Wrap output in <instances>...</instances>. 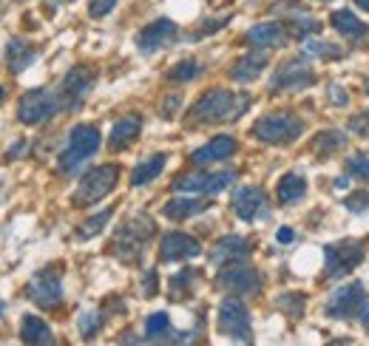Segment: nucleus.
<instances>
[{"label": "nucleus", "mask_w": 369, "mask_h": 346, "mask_svg": "<svg viewBox=\"0 0 369 346\" xmlns=\"http://www.w3.org/2000/svg\"><path fill=\"white\" fill-rule=\"evenodd\" d=\"M250 105L247 94H233L225 88H213L197 100L191 108L188 122H205V125H219V122H233L239 119Z\"/></svg>", "instance_id": "1"}, {"label": "nucleus", "mask_w": 369, "mask_h": 346, "mask_svg": "<svg viewBox=\"0 0 369 346\" xmlns=\"http://www.w3.org/2000/svg\"><path fill=\"white\" fill-rule=\"evenodd\" d=\"M153 222L148 219V216H134V219H128L119 230H117V236H114V241H111V253L117 256V258H122V261H136L139 256H142V250H145V241L153 236Z\"/></svg>", "instance_id": "2"}, {"label": "nucleus", "mask_w": 369, "mask_h": 346, "mask_svg": "<svg viewBox=\"0 0 369 346\" xmlns=\"http://www.w3.org/2000/svg\"><path fill=\"white\" fill-rule=\"evenodd\" d=\"M117 182H119V165H100V167L88 170L86 177H83V182H80V188L74 191L71 202H74L77 208L97 205L100 199H105V196L117 188Z\"/></svg>", "instance_id": "3"}, {"label": "nucleus", "mask_w": 369, "mask_h": 346, "mask_svg": "<svg viewBox=\"0 0 369 346\" xmlns=\"http://www.w3.org/2000/svg\"><path fill=\"white\" fill-rule=\"evenodd\" d=\"M301 131H304V119L290 114V111L267 114L253 125V136L259 142H267V145H287V142L298 139Z\"/></svg>", "instance_id": "4"}, {"label": "nucleus", "mask_w": 369, "mask_h": 346, "mask_svg": "<svg viewBox=\"0 0 369 346\" xmlns=\"http://www.w3.org/2000/svg\"><path fill=\"white\" fill-rule=\"evenodd\" d=\"M100 142L102 139H100V131L94 125H77V128H71L69 142H66V148L60 153V167L66 173H74L86 159H91L97 153Z\"/></svg>", "instance_id": "5"}, {"label": "nucleus", "mask_w": 369, "mask_h": 346, "mask_svg": "<svg viewBox=\"0 0 369 346\" xmlns=\"http://www.w3.org/2000/svg\"><path fill=\"white\" fill-rule=\"evenodd\" d=\"M219 332L228 335L230 340H242V343H250L253 340V329H250V312L247 306L230 295L219 304Z\"/></svg>", "instance_id": "6"}, {"label": "nucleus", "mask_w": 369, "mask_h": 346, "mask_svg": "<svg viewBox=\"0 0 369 346\" xmlns=\"http://www.w3.org/2000/svg\"><path fill=\"white\" fill-rule=\"evenodd\" d=\"M60 111V100L52 88H35V91H26L18 102V117L20 122L26 125H40L46 122L49 117H54Z\"/></svg>", "instance_id": "7"}, {"label": "nucleus", "mask_w": 369, "mask_h": 346, "mask_svg": "<svg viewBox=\"0 0 369 346\" xmlns=\"http://www.w3.org/2000/svg\"><path fill=\"white\" fill-rule=\"evenodd\" d=\"M363 261V244L361 241H338L324 247V275L327 278H344Z\"/></svg>", "instance_id": "8"}, {"label": "nucleus", "mask_w": 369, "mask_h": 346, "mask_svg": "<svg viewBox=\"0 0 369 346\" xmlns=\"http://www.w3.org/2000/svg\"><path fill=\"white\" fill-rule=\"evenodd\" d=\"M216 284L222 290H228V292H236V295H242V292H259L262 275L250 264H245L242 258H233V261H225V267L216 275Z\"/></svg>", "instance_id": "9"}, {"label": "nucleus", "mask_w": 369, "mask_h": 346, "mask_svg": "<svg viewBox=\"0 0 369 346\" xmlns=\"http://www.w3.org/2000/svg\"><path fill=\"white\" fill-rule=\"evenodd\" d=\"M94 68H88V66H77V68H71L66 77H63V83H60V91H57V100H60V108L63 111H74L86 97H88V91H91V85H94Z\"/></svg>", "instance_id": "10"}, {"label": "nucleus", "mask_w": 369, "mask_h": 346, "mask_svg": "<svg viewBox=\"0 0 369 346\" xmlns=\"http://www.w3.org/2000/svg\"><path fill=\"white\" fill-rule=\"evenodd\" d=\"M29 298L37 304V306H57L63 301V278H60V270L54 267H46L40 270L32 281H29Z\"/></svg>", "instance_id": "11"}, {"label": "nucleus", "mask_w": 369, "mask_h": 346, "mask_svg": "<svg viewBox=\"0 0 369 346\" xmlns=\"http://www.w3.org/2000/svg\"><path fill=\"white\" fill-rule=\"evenodd\" d=\"M312 80H315V71H312V66L307 60H287L276 71V77L270 83V91L273 94H279V91H298V88H307Z\"/></svg>", "instance_id": "12"}, {"label": "nucleus", "mask_w": 369, "mask_h": 346, "mask_svg": "<svg viewBox=\"0 0 369 346\" xmlns=\"http://www.w3.org/2000/svg\"><path fill=\"white\" fill-rule=\"evenodd\" d=\"M236 179L233 170L222 173H184L182 179L173 182V191H191V193H219Z\"/></svg>", "instance_id": "13"}, {"label": "nucleus", "mask_w": 369, "mask_h": 346, "mask_svg": "<svg viewBox=\"0 0 369 346\" xmlns=\"http://www.w3.org/2000/svg\"><path fill=\"white\" fill-rule=\"evenodd\" d=\"M176 35H179L176 23H173V20H168V18H159V20L148 23V26L136 35V49H139L142 54H153V52H159V49L170 46V43L176 40Z\"/></svg>", "instance_id": "14"}, {"label": "nucleus", "mask_w": 369, "mask_h": 346, "mask_svg": "<svg viewBox=\"0 0 369 346\" xmlns=\"http://www.w3.org/2000/svg\"><path fill=\"white\" fill-rule=\"evenodd\" d=\"M361 309H363V287L361 284H346V287L335 290L329 298V306H327V312L332 318H352V315H361Z\"/></svg>", "instance_id": "15"}, {"label": "nucleus", "mask_w": 369, "mask_h": 346, "mask_svg": "<svg viewBox=\"0 0 369 346\" xmlns=\"http://www.w3.org/2000/svg\"><path fill=\"white\" fill-rule=\"evenodd\" d=\"M199 253H202V244L188 233H168L159 244L162 261H182V258H194Z\"/></svg>", "instance_id": "16"}, {"label": "nucleus", "mask_w": 369, "mask_h": 346, "mask_svg": "<svg viewBox=\"0 0 369 346\" xmlns=\"http://www.w3.org/2000/svg\"><path fill=\"white\" fill-rule=\"evenodd\" d=\"M233 210L242 222H253L262 210H264V191L262 188H253V185H245L233 193Z\"/></svg>", "instance_id": "17"}, {"label": "nucleus", "mask_w": 369, "mask_h": 346, "mask_svg": "<svg viewBox=\"0 0 369 346\" xmlns=\"http://www.w3.org/2000/svg\"><path fill=\"white\" fill-rule=\"evenodd\" d=\"M236 153V139L233 136H213L208 145L197 148L191 153V159L197 165H213V162H222V159H230Z\"/></svg>", "instance_id": "18"}, {"label": "nucleus", "mask_w": 369, "mask_h": 346, "mask_svg": "<svg viewBox=\"0 0 369 346\" xmlns=\"http://www.w3.org/2000/svg\"><path fill=\"white\" fill-rule=\"evenodd\" d=\"M245 43L253 49H279L287 43V32L281 23H259L245 35Z\"/></svg>", "instance_id": "19"}, {"label": "nucleus", "mask_w": 369, "mask_h": 346, "mask_svg": "<svg viewBox=\"0 0 369 346\" xmlns=\"http://www.w3.org/2000/svg\"><path fill=\"white\" fill-rule=\"evenodd\" d=\"M267 68V54L264 52H256V54H247L242 60H236V66L230 68V77L236 83H253L259 80V74Z\"/></svg>", "instance_id": "20"}, {"label": "nucleus", "mask_w": 369, "mask_h": 346, "mask_svg": "<svg viewBox=\"0 0 369 346\" xmlns=\"http://www.w3.org/2000/svg\"><path fill=\"white\" fill-rule=\"evenodd\" d=\"M208 208H211L208 199H170L162 208V213L168 219H173V222H184V219H191V216H197V213H202Z\"/></svg>", "instance_id": "21"}, {"label": "nucleus", "mask_w": 369, "mask_h": 346, "mask_svg": "<svg viewBox=\"0 0 369 346\" xmlns=\"http://www.w3.org/2000/svg\"><path fill=\"white\" fill-rule=\"evenodd\" d=\"M20 338L26 343H37V346H52L54 343V335H52L49 323L40 321V318H35V315H26L20 321Z\"/></svg>", "instance_id": "22"}, {"label": "nucleus", "mask_w": 369, "mask_h": 346, "mask_svg": "<svg viewBox=\"0 0 369 346\" xmlns=\"http://www.w3.org/2000/svg\"><path fill=\"white\" fill-rule=\"evenodd\" d=\"M35 57H37V52H35L26 40H9V46H6V60H9V71H12V74L26 71V68L35 63Z\"/></svg>", "instance_id": "23"}, {"label": "nucleus", "mask_w": 369, "mask_h": 346, "mask_svg": "<svg viewBox=\"0 0 369 346\" xmlns=\"http://www.w3.org/2000/svg\"><path fill=\"white\" fill-rule=\"evenodd\" d=\"M139 128H142V119H139V117H122V119L114 125V131H111V136H108V145H111L114 150L128 148V145L139 136Z\"/></svg>", "instance_id": "24"}, {"label": "nucleus", "mask_w": 369, "mask_h": 346, "mask_svg": "<svg viewBox=\"0 0 369 346\" xmlns=\"http://www.w3.org/2000/svg\"><path fill=\"white\" fill-rule=\"evenodd\" d=\"M247 253H250V241L247 239H242V236H225L213 247L211 258L213 261H233V258H245Z\"/></svg>", "instance_id": "25"}, {"label": "nucleus", "mask_w": 369, "mask_h": 346, "mask_svg": "<svg viewBox=\"0 0 369 346\" xmlns=\"http://www.w3.org/2000/svg\"><path fill=\"white\" fill-rule=\"evenodd\" d=\"M165 162H168V156H165V153H153V156H148L145 162H139V165L134 167V173H131V185H134V188H139V185L153 182V179L159 177V173H162Z\"/></svg>", "instance_id": "26"}, {"label": "nucleus", "mask_w": 369, "mask_h": 346, "mask_svg": "<svg viewBox=\"0 0 369 346\" xmlns=\"http://www.w3.org/2000/svg\"><path fill=\"white\" fill-rule=\"evenodd\" d=\"M304 193H307V182L298 177V173H284L279 188H276V196H279L281 205H295V202L304 199Z\"/></svg>", "instance_id": "27"}, {"label": "nucleus", "mask_w": 369, "mask_h": 346, "mask_svg": "<svg viewBox=\"0 0 369 346\" xmlns=\"http://www.w3.org/2000/svg\"><path fill=\"white\" fill-rule=\"evenodd\" d=\"M329 23H332V29L338 32V35H344V37H363L369 29H366V23L363 20H358L349 9H341V12H332L329 15Z\"/></svg>", "instance_id": "28"}, {"label": "nucleus", "mask_w": 369, "mask_h": 346, "mask_svg": "<svg viewBox=\"0 0 369 346\" xmlns=\"http://www.w3.org/2000/svg\"><path fill=\"white\" fill-rule=\"evenodd\" d=\"M344 145H346V133H344V131H335V128L321 131V133L312 139V150H315L318 156H329V153L341 150Z\"/></svg>", "instance_id": "29"}, {"label": "nucleus", "mask_w": 369, "mask_h": 346, "mask_svg": "<svg viewBox=\"0 0 369 346\" xmlns=\"http://www.w3.org/2000/svg\"><path fill=\"white\" fill-rule=\"evenodd\" d=\"M145 332H148V340H168V338H170V318H168V312H153V315H148ZM170 340H173V338H170Z\"/></svg>", "instance_id": "30"}, {"label": "nucleus", "mask_w": 369, "mask_h": 346, "mask_svg": "<svg viewBox=\"0 0 369 346\" xmlns=\"http://www.w3.org/2000/svg\"><path fill=\"white\" fill-rule=\"evenodd\" d=\"M197 273L194 270H182L179 275L170 278V295L173 298H184V295H191V284H194Z\"/></svg>", "instance_id": "31"}, {"label": "nucleus", "mask_w": 369, "mask_h": 346, "mask_svg": "<svg viewBox=\"0 0 369 346\" xmlns=\"http://www.w3.org/2000/svg\"><path fill=\"white\" fill-rule=\"evenodd\" d=\"M111 216H114V210L108 208V210H102V213L91 216V219H88V222H86V225H83V227H80L77 233H80L83 239H91V236H97V233H100V230H102V227L108 225V219H111Z\"/></svg>", "instance_id": "32"}, {"label": "nucleus", "mask_w": 369, "mask_h": 346, "mask_svg": "<svg viewBox=\"0 0 369 346\" xmlns=\"http://www.w3.org/2000/svg\"><path fill=\"white\" fill-rule=\"evenodd\" d=\"M346 170H349V177L369 182V156H363V153L349 156V159H346Z\"/></svg>", "instance_id": "33"}, {"label": "nucleus", "mask_w": 369, "mask_h": 346, "mask_svg": "<svg viewBox=\"0 0 369 346\" xmlns=\"http://www.w3.org/2000/svg\"><path fill=\"white\" fill-rule=\"evenodd\" d=\"M199 74V66L194 63V60H182L176 68H170L168 71V77L170 80H176V83H188V80H194Z\"/></svg>", "instance_id": "34"}, {"label": "nucleus", "mask_w": 369, "mask_h": 346, "mask_svg": "<svg viewBox=\"0 0 369 346\" xmlns=\"http://www.w3.org/2000/svg\"><path fill=\"white\" fill-rule=\"evenodd\" d=\"M279 309H284L290 318H298V315L304 312V295H298V292L281 295V298H279Z\"/></svg>", "instance_id": "35"}, {"label": "nucleus", "mask_w": 369, "mask_h": 346, "mask_svg": "<svg viewBox=\"0 0 369 346\" xmlns=\"http://www.w3.org/2000/svg\"><path fill=\"white\" fill-rule=\"evenodd\" d=\"M304 52L312 54V57H338V54H341V49L324 46L321 40H307V43H304Z\"/></svg>", "instance_id": "36"}, {"label": "nucleus", "mask_w": 369, "mask_h": 346, "mask_svg": "<svg viewBox=\"0 0 369 346\" xmlns=\"http://www.w3.org/2000/svg\"><path fill=\"white\" fill-rule=\"evenodd\" d=\"M100 326H102V318H100L97 312H83V315H80V332H83L86 338H91Z\"/></svg>", "instance_id": "37"}, {"label": "nucleus", "mask_w": 369, "mask_h": 346, "mask_svg": "<svg viewBox=\"0 0 369 346\" xmlns=\"http://www.w3.org/2000/svg\"><path fill=\"white\" fill-rule=\"evenodd\" d=\"M114 6H117V0H91L88 15H91V18H105Z\"/></svg>", "instance_id": "38"}, {"label": "nucleus", "mask_w": 369, "mask_h": 346, "mask_svg": "<svg viewBox=\"0 0 369 346\" xmlns=\"http://www.w3.org/2000/svg\"><path fill=\"white\" fill-rule=\"evenodd\" d=\"M344 205H346L352 213H363V210H369V193H352Z\"/></svg>", "instance_id": "39"}, {"label": "nucleus", "mask_w": 369, "mask_h": 346, "mask_svg": "<svg viewBox=\"0 0 369 346\" xmlns=\"http://www.w3.org/2000/svg\"><path fill=\"white\" fill-rule=\"evenodd\" d=\"M156 290H159L156 273H153V270H148V273H145V281H142V292H145V298H153V295H156Z\"/></svg>", "instance_id": "40"}, {"label": "nucleus", "mask_w": 369, "mask_h": 346, "mask_svg": "<svg viewBox=\"0 0 369 346\" xmlns=\"http://www.w3.org/2000/svg\"><path fill=\"white\" fill-rule=\"evenodd\" d=\"M349 128H352L355 133H361V136H369V114H358V117H352Z\"/></svg>", "instance_id": "41"}, {"label": "nucleus", "mask_w": 369, "mask_h": 346, "mask_svg": "<svg viewBox=\"0 0 369 346\" xmlns=\"http://www.w3.org/2000/svg\"><path fill=\"white\" fill-rule=\"evenodd\" d=\"M179 102H182V97H179V94H170V97H168V100L162 102V117H168V119H170V117L176 114Z\"/></svg>", "instance_id": "42"}, {"label": "nucleus", "mask_w": 369, "mask_h": 346, "mask_svg": "<svg viewBox=\"0 0 369 346\" xmlns=\"http://www.w3.org/2000/svg\"><path fill=\"white\" fill-rule=\"evenodd\" d=\"M329 100H332L335 105H346V102H349V94H346L341 85L332 83V85H329Z\"/></svg>", "instance_id": "43"}, {"label": "nucleus", "mask_w": 369, "mask_h": 346, "mask_svg": "<svg viewBox=\"0 0 369 346\" xmlns=\"http://www.w3.org/2000/svg\"><path fill=\"white\" fill-rule=\"evenodd\" d=\"M276 239H279V241H281V244H290V241H293V239H295V233H293V230H290V227H281V230H279V233H276Z\"/></svg>", "instance_id": "44"}, {"label": "nucleus", "mask_w": 369, "mask_h": 346, "mask_svg": "<svg viewBox=\"0 0 369 346\" xmlns=\"http://www.w3.org/2000/svg\"><path fill=\"white\" fill-rule=\"evenodd\" d=\"M361 323L369 329V304H363V309H361Z\"/></svg>", "instance_id": "45"}, {"label": "nucleus", "mask_w": 369, "mask_h": 346, "mask_svg": "<svg viewBox=\"0 0 369 346\" xmlns=\"http://www.w3.org/2000/svg\"><path fill=\"white\" fill-rule=\"evenodd\" d=\"M355 4H358L363 12H369V0H355Z\"/></svg>", "instance_id": "46"}, {"label": "nucleus", "mask_w": 369, "mask_h": 346, "mask_svg": "<svg viewBox=\"0 0 369 346\" xmlns=\"http://www.w3.org/2000/svg\"><path fill=\"white\" fill-rule=\"evenodd\" d=\"M0 318H4V301H0Z\"/></svg>", "instance_id": "47"}, {"label": "nucleus", "mask_w": 369, "mask_h": 346, "mask_svg": "<svg viewBox=\"0 0 369 346\" xmlns=\"http://www.w3.org/2000/svg\"><path fill=\"white\" fill-rule=\"evenodd\" d=\"M366 91H369V77H366Z\"/></svg>", "instance_id": "48"}]
</instances>
